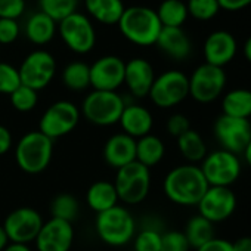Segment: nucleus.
I'll use <instances>...</instances> for the list:
<instances>
[{"label":"nucleus","mask_w":251,"mask_h":251,"mask_svg":"<svg viewBox=\"0 0 251 251\" xmlns=\"http://www.w3.org/2000/svg\"><path fill=\"white\" fill-rule=\"evenodd\" d=\"M208 189V183L197 164H182L172 169L163 182V191L166 197L185 207L198 205L200 200Z\"/></svg>","instance_id":"1"},{"label":"nucleus","mask_w":251,"mask_h":251,"mask_svg":"<svg viewBox=\"0 0 251 251\" xmlns=\"http://www.w3.org/2000/svg\"><path fill=\"white\" fill-rule=\"evenodd\" d=\"M118 27L121 34L136 46H152L157 43L160 31L163 28L158 15L148 6L126 8Z\"/></svg>","instance_id":"2"},{"label":"nucleus","mask_w":251,"mask_h":251,"mask_svg":"<svg viewBox=\"0 0 251 251\" xmlns=\"http://www.w3.org/2000/svg\"><path fill=\"white\" fill-rule=\"evenodd\" d=\"M95 230L99 239L109 247H124L136 235V220L124 205L98 213L95 217Z\"/></svg>","instance_id":"3"},{"label":"nucleus","mask_w":251,"mask_h":251,"mask_svg":"<svg viewBox=\"0 0 251 251\" xmlns=\"http://www.w3.org/2000/svg\"><path fill=\"white\" fill-rule=\"evenodd\" d=\"M53 157V141L40 133L31 130L25 133L15 147L17 166L27 175H39L45 172Z\"/></svg>","instance_id":"4"},{"label":"nucleus","mask_w":251,"mask_h":251,"mask_svg":"<svg viewBox=\"0 0 251 251\" xmlns=\"http://www.w3.org/2000/svg\"><path fill=\"white\" fill-rule=\"evenodd\" d=\"M118 201L126 205H138L145 201L151 189V172L136 160L120 167L114 180Z\"/></svg>","instance_id":"5"},{"label":"nucleus","mask_w":251,"mask_h":251,"mask_svg":"<svg viewBox=\"0 0 251 251\" xmlns=\"http://www.w3.org/2000/svg\"><path fill=\"white\" fill-rule=\"evenodd\" d=\"M126 99L118 92L92 90L83 99L80 112L93 126L108 127L120 121Z\"/></svg>","instance_id":"6"},{"label":"nucleus","mask_w":251,"mask_h":251,"mask_svg":"<svg viewBox=\"0 0 251 251\" xmlns=\"http://www.w3.org/2000/svg\"><path fill=\"white\" fill-rule=\"evenodd\" d=\"M80 108L70 100H56L42 114L39 132L55 141L70 135L80 121Z\"/></svg>","instance_id":"7"},{"label":"nucleus","mask_w":251,"mask_h":251,"mask_svg":"<svg viewBox=\"0 0 251 251\" xmlns=\"http://www.w3.org/2000/svg\"><path fill=\"white\" fill-rule=\"evenodd\" d=\"M189 96V77L179 71L170 70L155 77L148 98L158 108H173Z\"/></svg>","instance_id":"8"},{"label":"nucleus","mask_w":251,"mask_h":251,"mask_svg":"<svg viewBox=\"0 0 251 251\" xmlns=\"http://www.w3.org/2000/svg\"><path fill=\"white\" fill-rule=\"evenodd\" d=\"M208 186H225L233 185L241 175V161L238 155L217 150L205 155L200 166Z\"/></svg>","instance_id":"9"},{"label":"nucleus","mask_w":251,"mask_h":251,"mask_svg":"<svg viewBox=\"0 0 251 251\" xmlns=\"http://www.w3.org/2000/svg\"><path fill=\"white\" fill-rule=\"evenodd\" d=\"M225 86V70L204 62L189 77V96L200 103H210L223 93Z\"/></svg>","instance_id":"10"},{"label":"nucleus","mask_w":251,"mask_h":251,"mask_svg":"<svg viewBox=\"0 0 251 251\" xmlns=\"http://www.w3.org/2000/svg\"><path fill=\"white\" fill-rule=\"evenodd\" d=\"M21 84L36 92L48 87L56 73V61L48 50L37 49L27 55L18 68Z\"/></svg>","instance_id":"11"},{"label":"nucleus","mask_w":251,"mask_h":251,"mask_svg":"<svg viewBox=\"0 0 251 251\" xmlns=\"http://www.w3.org/2000/svg\"><path fill=\"white\" fill-rule=\"evenodd\" d=\"M214 136L222 145V150L235 155L242 154L251 141V123L245 118L222 114L214 123Z\"/></svg>","instance_id":"12"},{"label":"nucleus","mask_w":251,"mask_h":251,"mask_svg":"<svg viewBox=\"0 0 251 251\" xmlns=\"http://www.w3.org/2000/svg\"><path fill=\"white\" fill-rule=\"evenodd\" d=\"M43 223L45 220L37 210L31 207H20L6 216L2 226L9 242L30 244L37 238Z\"/></svg>","instance_id":"13"},{"label":"nucleus","mask_w":251,"mask_h":251,"mask_svg":"<svg viewBox=\"0 0 251 251\" xmlns=\"http://www.w3.org/2000/svg\"><path fill=\"white\" fill-rule=\"evenodd\" d=\"M59 33L67 48L75 53H87L96 43V33L90 20L74 12L59 23Z\"/></svg>","instance_id":"14"},{"label":"nucleus","mask_w":251,"mask_h":251,"mask_svg":"<svg viewBox=\"0 0 251 251\" xmlns=\"http://www.w3.org/2000/svg\"><path fill=\"white\" fill-rule=\"evenodd\" d=\"M197 207L200 216L214 225L219 222H225L235 213L236 197L230 188L208 186Z\"/></svg>","instance_id":"15"},{"label":"nucleus","mask_w":251,"mask_h":251,"mask_svg":"<svg viewBox=\"0 0 251 251\" xmlns=\"http://www.w3.org/2000/svg\"><path fill=\"white\" fill-rule=\"evenodd\" d=\"M126 62L115 55H105L90 65V87L93 90L117 92L124 84Z\"/></svg>","instance_id":"16"},{"label":"nucleus","mask_w":251,"mask_h":251,"mask_svg":"<svg viewBox=\"0 0 251 251\" xmlns=\"http://www.w3.org/2000/svg\"><path fill=\"white\" fill-rule=\"evenodd\" d=\"M37 251H70L74 242L73 223L50 217L34 239Z\"/></svg>","instance_id":"17"},{"label":"nucleus","mask_w":251,"mask_h":251,"mask_svg":"<svg viewBox=\"0 0 251 251\" xmlns=\"http://www.w3.org/2000/svg\"><path fill=\"white\" fill-rule=\"evenodd\" d=\"M154 67L144 58H133L126 62L124 68V84L132 96L141 99L150 95L152 83L155 80Z\"/></svg>","instance_id":"18"},{"label":"nucleus","mask_w":251,"mask_h":251,"mask_svg":"<svg viewBox=\"0 0 251 251\" xmlns=\"http://www.w3.org/2000/svg\"><path fill=\"white\" fill-rule=\"evenodd\" d=\"M236 50H238L236 39L226 30L213 31L205 39L202 48L205 62L220 68H223L235 58Z\"/></svg>","instance_id":"19"},{"label":"nucleus","mask_w":251,"mask_h":251,"mask_svg":"<svg viewBox=\"0 0 251 251\" xmlns=\"http://www.w3.org/2000/svg\"><path fill=\"white\" fill-rule=\"evenodd\" d=\"M118 123L123 129V133L129 135L133 139H139L151 133L154 118L148 108L132 102L126 103Z\"/></svg>","instance_id":"20"},{"label":"nucleus","mask_w":251,"mask_h":251,"mask_svg":"<svg viewBox=\"0 0 251 251\" xmlns=\"http://www.w3.org/2000/svg\"><path fill=\"white\" fill-rule=\"evenodd\" d=\"M102 157L109 167L118 170L136 160V139L123 132L112 135L103 145Z\"/></svg>","instance_id":"21"},{"label":"nucleus","mask_w":251,"mask_h":251,"mask_svg":"<svg viewBox=\"0 0 251 251\" xmlns=\"http://www.w3.org/2000/svg\"><path fill=\"white\" fill-rule=\"evenodd\" d=\"M161 52L176 61H183L191 55L192 45L182 27H163L155 43Z\"/></svg>","instance_id":"22"},{"label":"nucleus","mask_w":251,"mask_h":251,"mask_svg":"<svg viewBox=\"0 0 251 251\" xmlns=\"http://www.w3.org/2000/svg\"><path fill=\"white\" fill-rule=\"evenodd\" d=\"M86 202L89 208L93 210L96 214L115 207L120 201L114 182L96 180L95 183H92L86 192Z\"/></svg>","instance_id":"23"},{"label":"nucleus","mask_w":251,"mask_h":251,"mask_svg":"<svg viewBox=\"0 0 251 251\" xmlns=\"http://www.w3.org/2000/svg\"><path fill=\"white\" fill-rule=\"evenodd\" d=\"M56 33V23L43 12L33 14L25 24V36L27 39L37 46L48 45Z\"/></svg>","instance_id":"24"},{"label":"nucleus","mask_w":251,"mask_h":251,"mask_svg":"<svg viewBox=\"0 0 251 251\" xmlns=\"http://www.w3.org/2000/svg\"><path fill=\"white\" fill-rule=\"evenodd\" d=\"M84 5L98 23L106 25L118 24L126 9L121 0H84Z\"/></svg>","instance_id":"25"},{"label":"nucleus","mask_w":251,"mask_h":251,"mask_svg":"<svg viewBox=\"0 0 251 251\" xmlns=\"http://www.w3.org/2000/svg\"><path fill=\"white\" fill-rule=\"evenodd\" d=\"M166 154L164 142L155 135H147L136 139V161L151 169L155 167Z\"/></svg>","instance_id":"26"},{"label":"nucleus","mask_w":251,"mask_h":251,"mask_svg":"<svg viewBox=\"0 0 251 251\" xmlns=\"http://www.w3.org/2000/svg\"><path fill=\"white\" fill-rule=\"evenodd\" d=\"M223 114L235 118L251 117V90L248 89H233L223 96L222 100Z\"/></svg>","instance_id":"27"},{"label":"nucleus","mask_w":251,"mask_h":251,"mask_svg":"<svg viewBox=\"0 0 251 251\" xmlns=\"http://www.w3.org/2000/svg\"><path fill=\"white\" fill-rule=\"evenodd\" d=\"M177 148L182 157L189 163V164H197L201 163L207 152V145L202 139V136L197 132L189 129L186 133L177 138Z\"/></svg>","instance_id":"28"},{"label":"nucleus","mask_w":251,"mask_h":251,"mask_svg":"<svg viewBox=\"0 0 251 251\" xmlns=\"http://www.w3.org/2000/svg\"><path fill=\"white\" fill-rule=\"evenodd\" d=\"M185 236L191 245V248H200L205 242L214 238V226L211 222L204 219L202 216L197 214L191 217L185 226Z\"/></svg>","instance_id":"29"},{"label":"nucleus","mask_w":251,"mask_h":251,"mask_svg":"<svg viewBox=\"0 0 251 251\" xmlns=\"http://www.w3.org/2000/svg\"><path fill=\"white\" fill-rule=\"evenodd\" d=\"M62 83L73 92H81L90 87V65L81 61L70 62L62 71Z\"/></svg>","instance_id":"30"},{"label":"nucleus","mask_w":251,"mask_h":251,"mask_svg":"<svg viewBox=\"0 0 251 251\" xmlns=\"http://www.w3.org/2000/svg\"><path fill=\"white\" fill-rule=\"evenodd\" d=\"M155 12L163 27H182L189 15L182 0H163Z\"/></svg>","instance_id":"31"},{"label":"nucleus","mask_w":251,"mask_h":251,"mask_svg":"<svg viewBox=\"0 0 251 251\" xmlns=\"http://www.w3.org/2000/svg\"><path fill=\"white\" fill-rule=\"evenodd\" d=\"M80 213L78 200L71 194H58L50 202V216L53 219L73 223Z\"/></svg>","instance_id":"32"},{"label":"nucleus","mask_w":251,"mask_h":251,"mask_svg":"<svg viewBox=\"0 0 251 251\" xmlns=\"http://www.w3.org/2000/svg\"><path fill=\"white\" fill-rule=\"evenodd\" d=\"M78 0H39L40 12L50 17L55 23H61L71 14L77 12Z\"/></svg>","instance_id":"33"},{"label":"nucleus","mask_w":251,"mask_h":251,"mask_svg":"<svg viewBox=\"0 0 251 251\" xmlns=\"http://www.w3.org/2000/svg\"><path fill=\"white\" fill-rule=\"evenodd\" d=\"M9 99H11V105L18 112H30L37 106L39 92L21 84L15 92H12L9 95Z\"/></svg>","instance_id":"34"},{"label":"nucleus","mask_w":251,"mask_h":251,"mask_svg":"<svg viewBox=\"0 0 251 251\" xmlns=\"http://www.w3.org/2000/svg\"><path fill=\"white\" fill-rule=\"evenodd\" d=\"M186 8L188 14L198 21H210L220 11L217 0H188Z\"/></svg>","instance_id":"35"},{"label":"nucleus","mask_w":251,"mask_h":251,"mask_svg":"<svg viewBox=\"0 0 251 251\" xmlns=\"http://www.w3.org/2000/svg\"><path fill=\"white\" fill-rule=\"evenodd\" d=\"M161 233L155 229L142 227L133 238L135 251H160L161 248Z\"/></svg>","instance_id":"36"},{"label":"nucleus","mask_w":251,"mask_h":251,"mask_svg":"<svg viewBox=\"0 0 251 251\" xmlns=\"http://www.w3.org/2000/svg\"><path fill=\"white\" fill-rule=\"evenodd\" d=\"M21 86L20 71L8 62H0V93L11 95Z\"/></svg>","instance_id":"37"},{"label":"nucleus","mask_w":251,"mask_h":251,"mask_svg":"<svg viewBox=\"0 0 251 251\" xmlns=\"http://www.w3.org/2000/svg\"><path fill=\"white\" fill-rule=\"evenodd\" d=\"M191 245L180 230H167L161 233L160 251H189Z\"/></svg>","instance_id":"38"},{"label":"nucleus","mask_w":251,"mask_h":251,"mask_svg":"<svg viewBox=\"0 0 251 251\" xmlns=\"http://www.w3.org/2000/svg\"><path fill=\"white\" fill-rule=\"evenodd\" d=\"M166 129L170 136L177 139L179 136H182L183 133H186L191 129L189 118L183 114H173L169 117V120L166 123Z\"/></svg>","instance_id":"39"},{"label":"nucleus","mask_w":251,"mask_h":251,"mask_svg":"<svg viewBox=\"0 0 251 251\" xmlns=\"http://www.w3.org/2000/svg\"><path fill=\"white\" fill-rule=\"evenodd\" d=\"M20 36V25L17 20L0 18V46L14 43Z\"/></svg>","instance_id":"40"},{"label":"nucleus","mask_w":251,"mask_h":251,"mask_svg":"<svg viewBox=\"0 0 251 251\" xmlns=\"http://www.w3.org/2000/svg\"><path fill=\"white\" fill-rule=\"evenodd\" d=\"M25 9V0H0V18L17 20Z\"/></svg>","instance_id":"41"},{"label":"nucleus","mask_w":251,"mask_h":251,"mask_svg":"<svg viewBox=\"0 0 251 251\" xmlns=\"http://www.w3.org/2000/svg\"><path fill=\"white\" fill-rule=\"evenodd\" d=\"M197 251H233V247L230 241L214 236L213 239H210L208 242L197 248Z\"/></svg>","instance_id":"42"},{"label":"nucleus","mask_w":251,"mask_h":251,"mask_svg":"<svg viewBox=\"0 0 251 251\" xmlns=\"http://www.w3.org/2000/svg\"><path fill=\"white\" fill-rule=\"evenodd\" d=\"M220 9L227 12H238L251 5V0H217Z\"/></svg>","instance_id":"43"},{"label":"nucleus","mask_w":251,"mask_h":251,"mask_svg":"<svg viewBox=\"0 0 251 251\" xmlns=\"http://www.w3.org/2000/svg\"><path fill=\"white\" fill-rule=\"evenodd\" d=\"M12 145H14V139H12L11 130L0 124V157L8 154L11 151Z\"/></svg>","instance_id":"44"},{"label":"nucleus","mask_w":251,"mask_h":251,"mask_svg":"<svg viewBox=\"0 0 251 251\" xmlns=\"http://www.w3.org/2000/svg\"><path fill=\"white\" fill-rule=\"evenodd\" d=\"M233 251H251V236H241L232 242Z\"/></svg>","instance_id":"45"},{"label":"nucleus","mask_w":251,"mask_h":251,"mask_svg":"<svg viewBox=\"0 0 251 251\" xmlns=\"http://www.w3.org/2000/svg\"><path fill=\"white\" fill-rule=\"evenodd\" d=\"M3 251H33L28 244H18V242H9Z\"/></svg>","instance_id":"46"},{"label":"nucleus","mask_w":251,"mask_h":251,"mask_svg":"<svg viewBox=\"0 0 251 251\" xmlns=\"http://www.w3.org/2000/svg\"><path fill=\"white\" fill-rule=\"evenodd\" d=\"M8 244H9V239H8V236H6V233H5L3 226L0 225V251H3L5 247H6Z\"/></svg>","instance_id":"47"},{"label":"nucleus","mask_w":251,"mask_h":251,"mask_svg":"<svg viewBox=\"0 0 251 251\" xmlns=\"http://www.w3.org/2000/svg\"><path fill=\"white\" fill-rule=\"evenodd\" d=\"M244 55H245L247 61L251 64V36L247 39V42H245V45H244Z\"/></svg>","instance_id":"48"},{"label":"nucleus","mask_w":251,"mask_h":251,"mask_svg":"<svg viewBox=\"0 0 251 251\" xmlns=\"http://www.w3.org/2000/svg\"><path fill=\"white\" fill-rule=\"evenodd\" d=\"M242 155H244V160H245L247 166H248V167L251 169V141H250V144L247 145V148L244 150Z\"/></svg>","instance_id":"49"}]
</instances>
